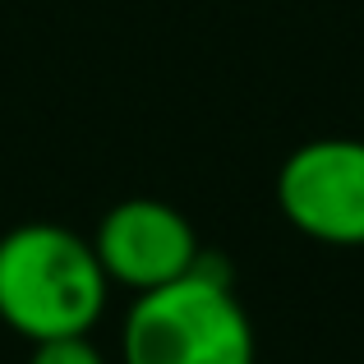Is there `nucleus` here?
<instances>
[{
	"mask_svg": "<svg viewBox=\"0 0 364 364\" xmlns=\"http://www.w3.org/2000/svg\"><path fill=\"white\" fill-rule=\"evenodd\" d=\"M33 360L28 364H107L102 360V350L88 341V332L83 337H51V341H33Z\"/></svg>",
	"mask_w": 364,
	"mask_h": 364,
	"instance_id": "nucleus-5",
	"label": "nucleus"
},
{
	"mask_svg": "<svg viewBox=\"0 0 364 364\" xmlns=\"http://www.w3.org/2000/svg\"><path fill=\"white\" fill-rule=\"evenodd\" d=\"M92 249H97L107 282L129 286L139 295L194 272L198 254H203L189 217L180 208L161 203V198H124V203H116L102 217Z\"/></svg>",
	"mask_w": 364,
	"mask_h": 364,
	"instance_id": "nucleus-4",
	"label": "nucleus"
},
{
	"mask_svg": "<svg viewBox=\"0 0 364 364\" xmlns=\"http://www.w3.org/2000/svg\"><path fill=\"white\" fill-rule=\"evenodd\" d=\"M124 364H254V323L235 300L222 258L143 291L120 332Z\"/></svg>",
	"mask_w": 364,
	"mask_h": 364,
	"instance_id": "nucleus-2",
	"label": "nucleus"
},
{
	"mask_svg": "<svg viewBox=\"0 0 364 364\" xmlns=\"http://www.w3.org/2000/svg\"><path fill=\"white\" fill-rule=\"evenodd\" d=\"M277 203L323 245H364V139H314L282 161Z\"/></svg>",
	"mask_w": 364,
	"mask_h": 364,
	"instance_id": "nucleus-3",
	"label": "nucleus"
},
{
	"mask_svg": "<svg viewBox=\"0 0 364 364\" xmlns=\"http://www.w3.org/2000/svg\"><path fill=\"white\" fill-rule=\"evenodd\" d=\"M107 286L97 249L65 226L28 222L0 240V318L28 341L92 332Z\"/></svg>",
	"mask_w": 364,
	"mask_h": 364,
	"instance_id": "nucleus-1",
	"label": "nucleus"
}]
</instances>
